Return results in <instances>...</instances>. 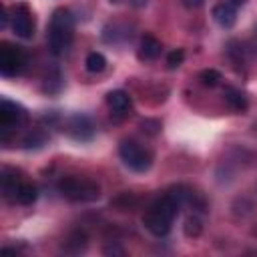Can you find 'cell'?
<instances>
[{
    "label": "cell",
    "mask_w": 257,
    "mask_h": 257,
    "mask_svg": "<svg viewBox=\"0 0 257 257\" xmlns=\"http://www.w3.org/2000/svg\"><path fill=\"white\" fill-rule=\"evenodd\" d=\"M181 205L177 203V199L167 193L159 199H155L149 209L145 211L143 215V225L147 227V231H151L153 235L157 237H165L169 231H171V225H173V219L177 217Z\"/></svg>",
    "instance_id": "1"
},
{
    "label": "cell",
    "mask_w": 257,
    "mask_h": 257,
    "mask_svg": "<svg viewBox=\"0 0 257 257\" xmlns=\"http://www.w3.org/2000/svg\"><path fill=\"white\" fill-rule=\"evenodd\" d=\"M74 36V16L68 8H56L48 26V48L54 56H60L68 50Z\"/></svg>",
    "instance_id": "2"
},
{
    "label": "cell",
    "mask_w": 257,
    "mask_h": 257,
    "mask_svg": "<svg viewBox=\"0 0 257 257\" xmlns=\"http://www.w3.org/2000/svg\"><path fill=\"white\" fill-rule=\"evenodd\" d=\"M58 193L72 203H92L100 197V187L90 179L62 177L58 181Z\"/></svg>",
    "instance_id": "3"
},
{
    "label": "cell",
    "mask_w": 257,
    "mask_h": 257,
    "mask_svg": "<svg viewBox=\"0 0 257 257\" xmlns=\"http://www.w3.org/2000/svg\"><path fill=\"white\" fill-rule=\"evenodd\" d=\"M118 155L122 159V163L135 171V173H145L151 169L153 165V155L149 149H145L143 145H139L137 141L133 139H126L118 145Z\"/></svg>",
    "instance_id": "4"
},
{
    "label": "cell",
    "mask_w": 257,
    "mask_h": 257,
    "mask_svg": "<svg viewBox=\"0 0 257 257\" xmlns=\"http://www.w3.org/2000/svg\"><path fill=\"white\" fill-rule=\"evenodd\" d=\"M26 122V110L8 98H2L0 102V131H2V141H8V135L22 126Z\"/></svg>",
    "instance_id": "5"
},
{
    "label": "cell",
    "mask_w": 257,
    "mask_h": 257,
    "mask_svg": "<svg viewBox=\"0 0 257 257\" xmlns=\"http://www.w3.org/2000/svg\"><path fill=\"white\" fill-rule=\"evenodd\" d=\"M26 64V54L20 46L2 42L0 46V72L4 76H16Z\"/></svg>",
    "instance_id": "6"
},
{
    "label": "cell",
    "mask_w": 257,
    "mask_h": 257,
    "mask_svg": "<svg viewBox=\"0 0 257 257\" xmlns=\"http://www.w3.org/2000/svg\"><path fill=\"white\" fill-rule=\"evenodd\" d=\"M10 26H12L16 36L32 38V34H34V16H32V12L26 4H18L16 8H12Z\"/></svg>",
    "instance_id": "7"
},
{
    "label": "cell",
    "mask_w": 257,
    "mask_h": 257,
    "mask_svg": "<svg viewBox=\"0 0 257 257\" xmlns=\"http://www.w3.org/2000/svg\"><path fill=\"white\" fill-rule=\"evenodd\" d=\"M66 133H68L70 137L78 139V141H88L94 131H92V124H90V120H88L86 116L76 114V116H70V118H68V122H66Z\"/></svg>",
    "instance_id": "8"
},
{
    "label": "cell",
    "mask_w": 257,
    "mask_h": 257,
    "mask_svg": "<svg viewBox=\"0 0 257 257\" xmlns=\"http://www.w3.org/2000/svg\"><path fill=\"white\" fill-rule=\"evenodd\" d=\"M213 20L221 28H233L237 22V8L227 2H219L213 6Z\"/></svg>",
    "instance_id": "9"
},
{
    "label": "cell",
    "mask_w": 257,
    "mask_h": 257,
    "mask_svg": "<svg viewBox=\"0 0 257 257\" xmlns=\"http://www.w3.org/2000/svg\"><path fill=\"white\" fill-rule=\"evenodd\" d=\"M106 104L110 106L112 114H116V116H124L133 108V100L124 90H110L106 94Z\"/></svg>",
    "instance_id": "10"
},
{
    "label": "cell",
    "mask_w": 257,
    "mask_h": 257,
    "mask_svg": "<svg viewBox=\"0 0 257 257\" xmlns=\"http://www.w3.org/2000/svg\"><path fill=\"white\" fill-rule=\"evenodd\" d=\"M161 52H163V46H161V42H159L155 36L145 34V36L141 38L139 52H137L141 60H155V58L161 56Z\"/></svg>",
    "instance_id": "11"
},
{
    "label": "cell",
    "mask_w": 257,
    "mask_h": 257,
    "mask_svg": "<svg viewBox=\"0 0 257 257\" xmlns=\"http://www.w3.org/2000/svg\"><path fill=\"white\" fill-rule=\"evenodd\" d=\"M223 96H225V102L229 104V108H233L235 112H245L247 106H249L247 96L239 88H235V86H225Z\"/></svg>",
    "instance_id": "12"
},
{
    "label": "cell",
    "mask_w": 257,
    "mask_h": 257,
    "mask_svg": "<svg viewBox=\"0 0 257 257\" xmlns=\"http://www.w3.org/2000/svg\"><path fill=\"white\" fill-rule=\"evenodd\" d=\"M20 183L22 181H18L16 171H12V169H4L2 171V193H4L6 199H14L16 201V191H18Z\"/></svg>",
    "instance_id": "13"
},
{
    "label": "cell",
    "mask_w": 257,
    "mask_h": 257,
    "mask_svg": "<svg viewBox=\"0 0 257 257\" xmlns=\"http://www.w3.org/2000/svg\"><path fill=\"white\" fill-rule=\"evenodd\" d=\"M36 197H38V189L32 183L22 181L20 187H18V191H16V201L20 205H32L36 201Z\"/></svg>",
    "instance_id": "14"
},
{
    "label": "cell",
    "mask_w": 257,
    "mask_h": 257,
    "mask_svg": "<svg viewBox=\"0 0 257 257\" xmlns=\"http://www.w3.org/2000/svg\"><path fill=\"white\" fill-rule=\"evenodd\" d=\"M84 66H86L88 72L98 74V72H102L106 68V58H104V54H100L96 50L94 52H88L86 54V60H84Z\"/></svg>",
    "instance_id": "15"
},
{
    "label": "cell",
    "mask_w": 257,
    "mask_h": 257,
    "mask_svg": "<svg viewBox=\"0 0 257 257\" xmlns=\"http://www.w3.org/2000/svg\"><path fill=\"white\" fill-rule=\"evenodd\" d=\"M201 231H203V221H201V217L199 215H189L187 219H185V225H183V233L189 237V239H195V237H199L201 235Z\"/></svg>",
    "instance_id": "16"
},
{
    "label": "cell",
    "mask_w": 257,
    "mask_h": 257,
    "mask_svg": "<svg viewBox=\"0 0 257 257\" xmlns=\"http://www.w3.org/2000/svg\"><path fill=\"white\" fill-rule=\"evenodd\" d=\"M84 247H86V235L82 231L70 233V237L64 243V249L70 251V253H80V251H84Z\"/></svg>",
    "instance_id": "17"
},
{
    "label": "cell",
    "mask_w": 257,
    "mask_h": 257,
    "mask_svg": "<svg viewBox=\"0 0 257 257\" xmlns=\"http://www.w3.org/2000/svg\"><path fill=\"white\" fill-rule=\"evenodd\" d=\"M199 80H201L203 86H207V88H215V86L221 84L223 76H221V72L215 70V68H205V70L199 72Z\"/></svg>",
    "instance_id": "18"
},
{
    "label": "cell",
    "mask_w": 257,
    "mask_h": 257,
    "mask_svg": "<svg viewBox=\"0 0 257 257\" xmlns=\"http://www.w3.org/2000/svg\"><path fill=\"white\" fill-rule=\"evenodd\" d=\"M46 133L44 131H40V128H34V131H30L24 139H22V145L26 147V149H38V147H42L44 143H46Z\"/></svg>",
    "instance_id": "19"
},
{
    "label": "cell",
    "mask_w": 257,
    "mask_h": 257,
    "mask_svg": "<svg viewBox=\"0 0 257 257\" xmlns=\"http://www.w3.org/2000/svg\"><path fill=\"white\" fill-rule=\"evenodd\" d=\"M183 60H185V50L183 48H175L173 52H169V56H167V66L173 70V68H179L181 64H183Z\"/></svg>",
    "instance_id": "20"
},
{
    "label": "cell",
    "mask_w": 257,
    "mask_h": 257,
    "mask_svg": "<svg viewBox=\"0 0 257 257\" xmlns=\"http://www.w3.org/2000/svg\"><path fill=\"white\" fill-rule=\"evenodd\" d=\"M181 2H183V6H185V8H189V10H195V8L203 6V2H205V0H181Z\"/></svg>",
    "instance_id": "21"
},
{
    "label": "cell",
    "mask_w": 257,
    "mask_h": 257,
    "mask_svg": "<svg viewBox=\"0 0 257 257\" xmlns=\"http://www.w3.org/2000/svg\"><path fill=\"white\" fill-rule=\"evenodd\" d=\"M227 4H231V6H235V8H239V6H243V4H247V0H225Z\"/></svg>",
    "instance_id": "22"
},
{
    "label": "cell",
    "mask_w": 257,
    "mask_h": 257,
    "mask_svg": "<svg viewBox=\"0 0 257 257\" xmlns=\"http://www.w3.org/2000/svg\"><path fill=\"white\" fill-rule=\"evenodd\" d=\"M147 2H149V0H131V4H133L135 8H143V6H147Z\"/></svg>",
    "instance_id": "23"
},
{
    "label": "cell",
    "mask_w": 257,
    "mask_h": 257,
    "mask_svg": "<svg viewBox=\"0 0 257 257\" xmlns=\"http://www.w3.org/2000/svg\"><path fill=\"white\" fill-rule=\"evenodd\" d=\"M104 253H118V255H122L124 251H122V249H118V247H106V249H104Z\"/></svg>",
    "instance_id": "24"
},
{
    "label": "cell",
    "mask_w": 257,
    "mask_h": 257,
    "mask_svg": "<svg viewBox=\"0 0 257 257\" xmlns=\"http://www.w3.org/2000/svg\"><path fill=\"white\" fill-rule=\"evenodd\" d=\"M108 2H112V4H118V2H120V0H108Z\"/></svg>",
    "instance_id": "25"
},
{
    "label": "cell",
    "mask_w": 257,
    "mask_h": 257,
    "mask_svg": "<svg viewBox=\"0 0 257 257\" xmlns=\"http://www.w3.org/2000/svg\"><path fill=\"white\" fill-rule=\"evenodd\" d=\"M255 36H257V26H255Z\"/></svg>",
    "instance_id": "26"
}]
</instances>
